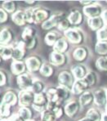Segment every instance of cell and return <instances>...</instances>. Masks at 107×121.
<instances>
[{
	"mask_svg": "<svg viewBox=\"0 0 107 121\" xmlns=\"http://www.w3.org/2000/svg\"><path fill=\"white\" fill-rule=\"evenodd\" d=\"M73 58L78 62L83 61L88 56V50L85 48L78 47L75 48L73 52Z\"/></svg>",
	"mask_w": 107,
	"mask_h": 121,
	"instance_id": "cell-22",
	"label": "cell"
},
{
	"mask_svg": "<svg viewBox=\"0 0 107 121\" xmlns=\"http://www.w3.org/2000/svg\"><path fill=\"white\" fill-rule=\"evenodd\" d=\"M96 3V2H94V1H80V2H79V3L83 4L84 7L89 6V5L93 4V3Z\"/></svg>",
	"mask_w": 107,
	"mask_h": 121,
	"instance_id": "cell-49",
	"label": "cell"
},
{
	"mask_svg": "<svg viewBox=\"0 0 107 121\" xmlns=\"http://www.w3.org/2000/svg\"><path fill=\"white\" fill-rule=\"evenodd\" d=\"M2 8L3 10L6 11L8 13H12L16 12V8H17V5L14 1H4L2 3Z\"/></svg>",
	"mask_w": 107,
	"mask_h": 121,
	"instance_id": "cell-36",
	"label": "cell"
},
{
	"mask_svg": "<svg viewBox=\"0 0 107 121\" xmlns=\"http://www.w3.org/2000/svg\"><path fill=\"white\" fill-rule=\"evenodd\" d=\"M11 107H12V106H10V105L1 102V105H0V115H1V119L10 118Z\"/></svg>",
	"mask_w": 107,
	"mask_h": 121,
	"instance_id": "cell-38",
	"label": "cell"
},
{
	"mask_svg": "<svg viewBox=\"0 0 107 121\" xmlns=\"http://www.w3.org/2000/svg\"><path fill=\"white\" fill-rule=\"evenodd\" d=\"M67 19L71 25L77 26V25L81 24V22L83 21V14L78 10H73L67 17Z\"/></svg>",
	"mask_w": 107,
	"mask_h": 121,
	"instance_id": "cell-21",
	"label": "cell"
},
{
	"mask_svg": "<svg viewBox=\"0 0 107 121\" xmlns=\"http://www.w3.org/2000/svg\"><path fill=\"white\" fill-rule=\"evenodd\" d=\"M17 115L21 116L22 119H24L26 121H29L32 120L33 112H32V110L29 107H21Z\"/></svg>",
	"mask_w": 107,
	"mask_h": 121,
	"instance_id": "cell-30",
	"label": "cell"
},
{
	"mask_svg": "<svg viewBox=\"0 0 107 121\" xmlns=\"http://www.w3.org/2000/svg\"><path fill=\"white\" fill-rule=\"evenodd\" d=\"M14 48L10 45H1L0 46V56L3 60H8L12 59L13 57Z\"/></svg>",
	"mask_w": 107,
	"mask_h": 121,
	"instance_id": "cell-20",
	"label": "cell"
},
{
	"mask_svg": "<svg viewBox=\"0 0 107 121\" xmlns=\"http://www.w3.org/2000/svg\"><path fill=\"white\" fill-rule=\"evenodd\" d=\"M2 103L8 104L10 106H14L18 102V96L12 91H8L3 95V99H2Z\"/></svg>",
	"mask_w": 107,
	"mask_h": 121,
	"instance_id": "cell-18",
	"label": "cell"
},
{
	"mask_svg": "<svg viewBox=\"0 0 107 121\" xmlns=\"http://www.w3.org/2000/svg\"><path fill=\"white\" fill-rule=\"evenodd\" d=\"M1 121H12L11 118H3L1 119Z\"/></svg>",
	"mask_w": 107,
	"mask_h": 121,
	"instance_id": "cell-53",
	"label": "cell"
},
{
	"mask_svg": "<svg viewBox=\"0 0 107 121\" xmlns=\"http://www.w3.org/2000/svg\"><path fill=\"white\" fill-rule=\"evenodd\" d=\"M49 11L43 9V8H35L34 9V23L36 25L43 24L49 17Z\"/></svg>",
	"mask_w": 107,
	"mask_h": 121,
	"instance_id": "cell-8",
	"label": "cell"
},
{
	"mask_svg": "<svg viewBox=\"0 0 107 121\" xmlns=\"http://www.w3.org/2000/svg\"><path fill=\"white\" fill-rule=\"evenodd\" d=\"M41 120L42 121H57V117L55 113L51 111L45 110L41 113Z\"/></svg>",
	"mask_w": 107,
	"mask_h": 121,
	"instance_id": "cell-37",
	"label": "cell"
},
{
	"mask_svg": "<svg viewBox=\"0 0 107 121\" xmlns=\"http://www.w3.org/2000/svg\"><path fill=\"white\" fill-rule=\"evenodd\" d=\"M66 61V56L64 53H59L56 52H51L49 55V63L51 65L60 66L63 65Z\"/></svg>",
	"mask_w": 107,
	"mask_h": 121,
	"instance_id": "cell-9",
	"label": "cell"
},
{
	"mask_svg": "<svg viewBox=\"0 0 107 121\" xmlns=\"http://www.w3.org/2000/svg\"><path fill=\"white\" fill-rule=\"evenodd\" d=\"M94 103L98 106H103L107 104V89L98 88L93 92Z\"/></svg>",
	"mask_w": 107,
	"mask_h": 121,
	"instance_id": "cell-7",
	"label": "cell"
},
{
	"mask_svg": "<svg viewBox=\"0 0 107 121\" xmlns=\"http://www.w3.org/2000/svg\"><path fill=\"white\" fill-rule=\"evenodd\" d=\"M53 51L59 53H64L69 48L68 41L65 38H60L53 46Z\"/></svg>",
	"mask_w": 107,
	"mask_h": 121,
	"instance_id": "cell-19",
	"label": "cell"
},
{
	"mask_svg": "<svg viewBox=\"0 0 107 121\" xmlns=\"http://www.w3.org/2000/svg\"><path fill=\"white\" fill-rule=\"evenodd\" d=\"M106 3H107V1H106Z\"/></svg>",
	"mask_w": 107,
	"mask_h": 121,
	"instance_id": "cell-56",
	"label": "cell"
},
{
	"mask_svg": "<svg viewBox=\"0 0 107 121\" xmlns=\"http://www.w3.org/2000/svg\"><path fill=\"white\" fill-rule=\"evenodd\" d=\"M26 43V49H32L34 48H35L37 44V39L34 38V39H32L31 41L28 43Z\"/></svg>",
	"mask_w": 107,
	"mask_h": 121,
	"instance_id": "cell-46",
	"label": "cell"
},
{
	"mask_svg": "<svg viewBox=\"0 0 107 121\" xmlns=\"http://www.w3.org/2000/svg\"><path fill=\"white\" fill-rule=\"evenodd\" d=\"M88 88L89 87L86 82L83 79H79V80L75 81L72 89H71V92L75 95H82L83 92H86Z\"/></svg>",
	"mask_w": 107,
	"mask_h": 121,
	"instance_id": "cell-15",
	"label": "cell"
},
{
	"mask_svg": "<svg viewBox=\"0 0 107 121\" xmlns=\"http://www.w3.org/2000/svg\"><path fill=\"white\" fill-rule=\"evenodd\" d=\"M34 100V93L30 90H21L18 94V103L21 107H29Z\"/></svg>",
	"mask_w": 107,
	"mask_h": 121,
	"instance_id": "cell-2",
	"label": "cell"
},
{
	"mask_svg": "<svg viewBox=\"0 0 107 121\" xmlns=\"http://www.w3.org/2000/svg\"><path fill=\"white\" fill-rule=\"evenodd\" d=\"M97 42H107V26L97 31Z\"/></svg>",
	"mask_w": 107,
	"mask_h": 121,
	"instance_id": "cell-41",
	"label": "cell"
},
{
	"mask_svg": "<svg viewBox=\"0 0 107 121\" xmlns=\"http://www.w3.org/2000/svg\"><path fill=\"white\" fill-rule=\"evenodd\" d=\"M26 69L29 72H36L40 70L43 63L39 57L36 56H31L26 60Z\"/></svg>",
	"mask_w": 107,
	"mask_h": 121,
	"instance_id": "cell-6",
	"label": "cell"
},
{
	"mask_svg": "<svg viewBox=\"0 0 107 121\" xmlns=\"http://www.w3.org/2000/svg\"><path fill=\"white\" fill-rule=\"evenodd\" d=\"M0 73H1V82H0V85L1 86H4L8 83V74L3 70L0 71Z\"/></svg>",
	"mask_w": 107,
	"mask_h": 121,
	"instance_id": "cell-45",
	"label": "cell"
},
{
	"mask_svg": "<svg viewBox=\"0 0 107 121\" xmlns=\"http://www.w3.org/2000/svg\"><path fill=\"white\" fill-rule=\"evenodd\" d=\"M26 47L25 42L22 40L20 41L17 44V46L14 47L12 60H22V59L26 56Z\"/></svg>",
	"mask_w": 107,
	"mask_h": 121,
	"instance_id": "cell-11",
	"label": "cell"
},
{
	"mask_svg": "<svg viewBox=\"0 0 107 121\" xmlns=\"http://www.w3.org/2000/svg\"><path fill=\"white\" fill-rule=\"evenodd\" d=\"M106 112L107 113V104L106 105Z\"/></svg>",
	"mask_w": 107,
	"mask_h": 121,
	"instance_id": "cell-54",
	"label": "cell"
},
{
	"mask_svg": "<svg viewBox=\"0 0 107 121\" xmlns=\"http://www.w3.org/2000/svg\"><path fill=\"white\" fill-rule=\"evenodd\" d=\"M101 17V18L103 19V21H104L105 25L107 26V8H106V9H105V10H103Z\"/></svg>",
	"mask_w": 107,
	"mask_h": 121,
	"instance_id": "cell-47",
	"label": "cell"
},
{
	"mask_svg": "<svg viewBox=\"0 0 107 121\" xmlns=\"http://www.w3.org/2000/svg\"><path fill=\"white\" fill-rule=\"evenodd\" d=\"M57 80L59 83V85H61L65 88H69L71 91L76 79L74 77L71 71L69 70H63L58 74Z\"/></svg>",
	"mask_w": 107,
	"mask_h": 121,
	"instance_id": "cell-1",
	"label": "cell"
},
{
	"mask_svg": "<svg viewBox=\"0 0 107 121\" xmlns=\"http://www.w3.org/2000/svg\"><path fill=\"white\" fill-rule=\"evenodd\" d=\"M101 115H102V114H101L100 111H98L97 110L94 109V108L89 109L86 113L87 118H88L89 120L92 121H101Z\"/></svg>",
	"mask_w": 107,
	"mask_h": 121,
	"instance_id": "cell-32",
	"label": "cell"
},
{
	"mask_svg": "<svg viewBox=\"0 0 107 121\" xmlns=\"http://www.w3.org/2000/svg\"><path fill=\"white\" fill-rule=\"evenodd\" d=\"M26 70H27L26 62H23L22 60H12L11 64V71L13 74L19 76L24 74Z\"/></svg>",
	"mask_w": 107,
	"mask_h": 121,
	"instance_id": "cell-12",
	"label": "cell"
},
{
	"mask_svg": "<svg viewBox=\"0 0 107 121\" xmlns=\"http://www.w3.org/2000/svg\"><path fill=\"white\" fill-rule=\"evenodd\" d=\"M70 23H69V20L67 18H62L60 21L59 22L58 26H57V28L60 31H66L68 30L69 29H70Z\"/></svg>",
	"mask_w": 107,
	"mask_h": 121,
	"instance_id": "cell-42",
	"label": "cell"
},
{
	"mask_svg": "<svg viewBox=\"0 0 107 121\" xmlns=\"http://www.w3.org/2000/svg\"><path fill=\"white\" fill-rule=\"evenodd\" d=\"M12 21L14 24H16L18 26H23L26 24V17H25V11L17 10L16 12H14L12 16Z\"/></svg>",
	"mask_w": 107,
	"mask_h": 121,
	"instance_id": "cell-17",
	"label": "cell"
},
{
	"mask_svg": "<svg viewBox=\"0 0 107 121\" xmlns=\"http://www.w3.org/2000/svg\"><path fill=\"white\" fill-rule=\"evenodd\" d=\"M12 121H26L24 119H22L21 116H19L18 115H13L10 117Z\"/></svg>",
	"mask_w": 107,
	"mask_h": 121,
	"instance_id": "cell-48",
	"label": "cell"
},
{
	"mask_svg": "<svg viewBox=\"0 0 107 121\" xmlns=\"http://www.w3.org/2000/svg\"><path fill=\"white\" fill-rule=\"evenodd\" d=\"M92 101H94L93 92H90V91H86V92H83L82 95H80L79 104L81 105V106H88Z\"/></svg>",
	"mask_w": 107,
	"mask_h": 121,
	"instance_id": "cell-24",
	"label": "cell"
},
{
	"mask_svg": "<svg viewBox=\"0 0 107 121\" xmlns=\"http://www.w3.org/2000/svg\"><path fill=\"white\" fill-rule=\"evenodd\" d=\"M8 14L5 10H3V8H0V23H4L8 21Z\"/></svg>",
	"mask_w": 107,
	"mask_h": 121,
	"instance_id": "cell-43",
	"label": "cell"
},
{
	"mask_svg": "<svg viewBox=\"0 0 107 121\" xmlns=\"http://www.w3.org/2000/svg\"><path fill=\"white\" fill-rule=\"evenodd\" d=\"M52 111L55 113V115H56V116L57 117V119L60 118V117L64 115V113H65V111L62 109V107L60 106H57Z\"/></svg>",
	"mask_w": 107,
	"mask_h": 121,
	"instance_id": "cell-44",
	"label": "cell"
},
{
	"mask_svg": "<svg viewBox=\"0 0 107 121\" xmlns=\"http://www.w3.org/2000/svg\"><path fill=\"white\" fill-rule=\"evenodd\" d=\"M78 121H92V120H89V119L87 118V117H84V118H82V119H80V120H78Z\"/></svg>",
	"mask_w": 107,
	"mask_h": 121,
	"instance_id": "cell-52",
	"label": "cell"
},
{
	"mask_svg": "<svg viewBox=\"0 0 107 121\" xmlns=\"http://www.w3.org/2000/svg\"><path fill=\"white\" fill-rule=\"evenodd\" d=\"M34 9L35 8H27L25 10V17L27 24H33L34 23Z\"/></svg>",
	"mask_w": 107,
	"mask_h": 121,
	"instance_id": "cell-40",
	"label": "cell"
},
{
	"mask_svg": "<svg viewBox=\"0 0 107 121\" xmlns=\"http://www.w3.org/2000/svg\"><path fill=\"white\" fill-rule=\"evenodd\" d=\"M29 121H34V120H29Z\"/></svg>",
	"mask_w": 107,
	"mask_h": 121,
	"instance_id": "cell-55",
	"label": "cell"
},
{
	"mask_svg": "<svg viewBox=\"0 0 107 121\" xmlns=\"http://www.w3.org/2000/svg\"><path fill=\"white\" fill-rule=\"evenodd\" d=\"M62 19L61 14H54L51 16L43 24H42V29L44 30H50L54 27H57L59 22Z\"/></svg>",
	"mask_w": 107,
	"mask_h": 121,
	"instance_id": "cell-10",
	"label": "cell"
},
{
	"mask_svg": "<svg viewBox=\"0 0 107 121\" xmlns=\"http://www.w3.org/2000/svg\"><path fill=\"white\" fill-rule=\"evenodd\" d=\"M83 79L86 82L87 84L88 85V87H91L95 84L96 82H97V76H96V74L93 72H88L86 76Z\"/></svg>",
	"mask_w": 107,
	"mask_h": 121,
	"instance_id": "cell-39",
	"label": "cell"
},
{
	"mask_svg": "<svg viewBox=\"0 0 107 121\" xmlns=\"http://www.w3.org/2000/svg\"><path fill=\"white\" fill-rule=\"evenodd\" d=\"M43 89H44L43 83L42 81L39 80V79H34L33 85H32V87L30 91L33 92L34 94H37V93H40V92H44Z\"/></svg>",
	"mask_w": 107,
	"mask_h": 121,
	"instance_id": "cell-34",
	"label": "cell"
},
{
	"mask_svg": "<svg viewBox=\"0 0 107 121\" xmlns=\"http://www.w3.org/2000/svg\"><path fill=\"white\" fill-rule=\"evenodd\" d=\"M56 88V92H57L59 103L60 105L64 101L68 99V97H69V92H70V90L69 88H65V87L61 86V85H59Z\"/></svg>",
	"mask_w": 107,
	"mask_h": 121,
	"instance_id": "cell-25",
	"label": "cell"
},
{
	"mask_svg": "<svg viewBox=\"0 0 107 121\" xmlns=\"http://www.w3.org/2000/svg\"><path fill=\"white\" fill-rule=\"evenodd\" d=\"M65 37L69 42L74 44H79L83 40V35L79 30L70 28L68 30L64 32Z\"/></svg>",
	"mask_w": 107,
	"mask_h": 121,
	"instance_id": "cell-3",
	"label": "cell"
},
{
	"mask_svg": "<svg viewBox=\"0 0 107 121\" xmlns=\"http://www.w3.org/2000/svg\"><path fill=\"white\" fill-rule=\"evenodd\" d=\"M59 35L55 31H50L47 32V35L44 37V42L47 46L53 47L56 42L59 39Z\"/></svg>",
	"mask_w": 107,
	"mask_h": 121,
	"instance_id": "cell-27",
	"label": "cell"
},
{
	"mask_svg": "<svg viewBox=\"0 0 107 121\" xmlns=\"http://www.w3.org/2000/svg\"><path fill=\"white\" fill-rule=\"evenodd\" d=\"M95 51L98 55L106 56L107 55V42H97L95 45Z\"/></svg>",
	"mask_w": 107,
	"mask_h": 121,
	"instance_id": "cell-33",
	"label": "cell"
},
{
	"mask_svg": "<svg viewBox=\"0 0 107 121\" xmlns=\"http://www.w3.org/2000/svg\"><path fill=\"white\" fill-rule=\"evenodd\" d=\"M83 12L86 17L88 18H94V17H101L103 10L101 9V7L97 3H93L89 6L83 7Z\"/></svg>",
	"mask_w": 107,
	"mask_h": 121,
	"instance_id": "cell-4",
	"label": "cell"
},
{
	"mask_svg": "<svg viewBox=\"0 0 107 121\" xmlns=\"http://www.w3.org/2000/svg\"><path fill=\"white\" fill-rule=\"evenodd\" d=\"M35 34H36V31H35V30L34 29V28H32V27L25 28L22 34H21L22 41H24L25 43L30 42V41L34 39V38H36V37H35Z\"/></svg>",
	"mask_w": 107,
	"mask_h": 121,
	"instance_id": "cell-26",
	"label": "cell"
},
{
	"mask_svg": "<svg viewBox=\"0 0 107 121\" xmlns=\"http://www.w3.org/2000/svg\"><path fill=\"white\" fill-rule=\"evenodd\" d=\"M24 3H26V4L34 5V4H35V3H36L37 2H36V1H25Z\"/></svg>",
	"mask_w": 107,
	"mask_h": 121,
	"instance_id": "cell-51",
	"label": "cell"
},
{
	"mask_svg": "<svg viewBox=\"0 0 107 121\" xmlns=\"http://www.w3.org/2000/svg\"><path fill=\"white\" fill-rule=\"evenodd\" d=\"M101 121H107V113H106V112H105V113L102 114Z\"/></svg>",
	"mask_w": 107,
	"mask_h": 121,
	"instance_id": "cell-50",
	"label": "cell"
},
{
	"mask_svg": "<svg viewBox=\"0 0 107 121\" xmlns=\"http://www.w3.org/2000/svg\"><path fill=\"white\" fill-rule=\"evenodd\" d=\"M13 35L12 32L8 28H4L1 30L0 33V43L1 45H8V43L12 41Z\"/></svg>",
	"mask_w": 107,
	"mask_h": 121,
	"instance_id": "cell-23",
	"label": "cell"
},
{
	"mask_svg": "<svg viewBox=\"0 0 107 121\" xmlns=\"http://www.w3.org/2000/svg\"><path fill=\"white\" fill-rule=\"evenodd\" d=\"M88 25L91 30L98 31L105 27V22L101 17H94V18H88Z\"/></svg>",
	"mask_w": 107,
	"mask_h": 121,
	"instance_id": "cell-16",
	"label": "cell"
},
{
	"mask_svg": "<svg viewBox=\"0 0 107 121\" xmlns=\"http://www.w3.org/2000/svg\"><path fill=\"white\" fill-rule=\"evenodd\" d=\"M71 73L73 74L74 77L75 78L76 80H79V79H83V78L86 76L87 74V69L84 65H74L71 67Z\"/></svg>",
	"mask_w": 107,
	"mask_h": 121,
	"instance_id": "cell-14",
	"label": "cell"
},
{
	"mask_svg": "<svg viewBox=\"0 0 107 121\" xmlns=\"http://www.w3.org/2000/svg\"><path fill=\"white\" fill-rule=\"evenodd\" d=\"M46 96L47 97V100L48 101L51 102H54L56 104L60 105L58 100V97H57V92H56V88H50L47 91H45Z\"/></svg>",
	"mask_w": 107,
	"mask_h": 121,
	"instance_id": "cell-29",
	"label": "cell"
},
{
	"mask_svg": "<svg viewBox=\"0 0 107 121\" xmlns=\"http://www.w3.org/2000/svg\"><path fill=\"white\" fill-rule=\"evenodd\" d=\"M47 102H48V100H47V96H46L45 92L34 94V100L33 104L39 105V106H43L47 107Z\"/></svg>",
	"mask_w": 107,
	"mask_h": 121,
	"instance_id": "cell-28",
	"label": "cell"
},
{
	"mask_svg": "<svg viewBox=\"0 0 107 121\" xmlns=\"http://www.w3.org/2000/svg\"><path fill=\"white\" fill-rule=\"evenodd\" d=\"M39 72L44 77H50V76L52 75L54 70H53V67L51 64L43 63L42 66L39 70Z\"/></svg>",
	"mask_w": 107,
	"mask_h": 121,
	"instance_id": "cell-31",
	"label": "cell"
},
{
	"mask_svg": "<svg viewBox=\"0 0 107 121\" xmlns=\"http://www.w3.org/2000/svg\"><path fill=\"white\" fill-rule=\"evenodd\" d=\"M34 79L26 73L21 74L17 77V83L21 90H30L33 85Z\"/></svg>",
	"mask_w": 107,
	"mask_h": 121,
	"instance_id": "cell-5",
	"label": "cell"
},
{
	"mask_svg": "<svg viewBox=\"0 0 107 121\" xmlns=\"http://www.w3.org/2000/svg\"><path fill=\"white\" fill-rule=\"evenodd\" d=\"M79 102L76 101H71L65 105L64 111H65V114L69 118H73L74 115L78 113V110H79Z\"/></svg>",
	"mask_w": 107,
	"mask_h": 121,
	"instance_id": "cell-13",
	"label": "cell"
},
{
	"mask_svg": "<svg viewBox=\"0 0 107 121\" xmlns=\"http://www.w3.org/2000/svg\"><path fill=\"white\" fill-rule=\"evenodd\" d=\"M95 65L98 70L107 72V57L106 56H100L99 58H97Z\"/></svg>",
	"mask_w": 107,
	"mask_h": 121,
	"instance_id": "cell-35",
	"label": "cell"
}]
</instances>
